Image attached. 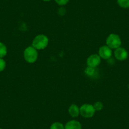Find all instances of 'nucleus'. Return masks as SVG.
<instances>
[{"instance_id":"obj_5","label":"nucleus","mask_w":129,"mask_h":129,"mask_svg":"<svg viewBox=\"0 0 129 129\" xmlns=\"http://www.w3.org/2000/svg\"><path fill=\"white\" fill-rule=\"evenodd\" d=\"M101 58L98 54H92L89 56L86 61L87 67L91 68H96L101 63Z\"/></svg>"},{"instance_id":"obj_18","label":"nucleus","mask_w":129,"mask_h":129,"mask_svg":"<svg viewBox=\"0 0 129 129\" xmlns=\"http://www.w3.org/2000/svg\"><path fill=\"white\" fill-rule=\"evenodd\" d=\"M0 129H3V128H0Z\"/></svg>"},{"instance_id":"obj_1","label":"nucleus","mask_w":129,"mask_h":129,"mask_svg":"<svg viewBox=\"0 0 129 129\" xmlns=\"http://www.w3.org/2000/svg\"><path fill=\"white\" fill-rule=\"evenodd\" d=\"M49 44V39L44 34H39L34 38L32 43V46L37 50H41L46 48Z\"/></svg>"},{"instance_id":"obj_2","label":"nucleus","mask_w":129,"mask_h":129,"mask_svg":"<svg viewBox=\"0 0 129 129\" xmlns=\"http://www.w3.org/2000/svg\"><path fill=\"white\" fill-rule=\"evenodd\" d=\"M23 57L27 63H34L38 58V52L36 48L30 46L25 49L23 51Z\"/></svg>"},{"instance_id":"obj_17","label":"nucleus","mask_w":129,"mask_h":129,"mask_svg":"<svg viewBox=\"0 0 129 129\" xmlns=\"http://www.w3.org/2000/svg\"><path fill=\"white\" fill-rule=\"evenodd\" d=\"M43 1H44V2H49L51 0H43Z\"/></svg>"},{"instance_id":"obj_10","label":"nucleus","mask_w":129,"mask_h":129,"mask_svg":"<svg viewBox=\"0 0 129 129\" xmlns=\"http://www.w3.org/2000/svg\"><path fill=\"white\" fill-rule=\"evenodd\" d=\"M7 54V48L4 43L0 42V58H3Z\"/></svg>"},{"instance_id":"obj_11","label":"nucleus","mask_w":129,"mask_h":129,"mask_svg":"<svg viewBox=\"0 0 129 129\" xmlns=\"http://www.w3.org/2000/svg\"><path fill=\"white\" fill-rule=\"evenodd\" d=\"M49 129H64V125L62 123L56 121L51 125Z\"/></svg>"},{"instance_id":"obj_6","label":"nucleus","mask_w":129,"mask_h":129,"mask_svg":"<svg viewBox=\"0 0 129 129\" xmlns=\"http://www.w3.org/2000/svg\"><path fill=\"white\" fill-rule=\"evenodd\" d=\"M112 49L107 45L100 47L98 51V55L104 59H110L112 56Z\"/></svg>"},{"instance_id":"obj_4","label":"nucleus","mask_w":129,"mask_h":129,"mask_svg":"<svg viewBox=\"0 0 129 129\" xmlns=\"http://www.w3.org/2000/svg\"><path fill=\"white\" fill-rule=\"evenodd\" d=\"M95 111L93 105L90 104H84L80 107V115L85 118L92 117Z\"/></svg>"},{"instance_id":"obj_12","label":"nucleus","mask_w":129,"mask_h":129,"mask_svg":"<svg viewBox=\"0 0 129 129\" xmlns=\"http://www.w3.org/2000/svg\"><path fill=\"white\" fill-rule=\"evenodd\" d=\"M117 3L121 8H129V0H117Z\"/></svg>"},{"instance_id":"obj_3","label":"nucleus","mask_w":129,"mask_h":129,"mask_svg":"<svg viewBox=\"0 0 129 129\" xmlns=\"http://www.w3.org/2000/svg\"><path fill=\"white\" fill-rule=\"evenodd\" d=\"M106 44L111 49H117L121 46V41L120 37L118 34H110L106 38Z\"/></svg>"},{"instance_id":"obj_14","label":"nucleus","mask_w":129,"mask_h":129,"mask_svg":"<svg viewBox=\"0 0 129 129\" xmlns=\"http://www.w3.org/2000/svg\"><path fill=\"white\" fill-rule=\"evenodd\" d=\"M93 106H94L95 111H101V110H102L104 108L103 104V103L101 102V101H97V102H95V103L93 105Z\"/></svg>"},{"instance_id":"obj_13","label":"nucleus","mask_w":129,"mask_h":129,"mask_svg":"<svg viewBox=\"0 0 129 129\" xmlns=\"http://www.w3.org/2000/svg\"><path fill=\"white\" fill-rule=\"evenodd\" d=\"M85 73L87 76L92 77L95 75V68H91L87 67V69H85Z\"/></svg>"},{"instance_id":"obj_8","label":"nucleus","mask_w":129,"mask_h":129,"mask_svg":"<svg viewBox=\"0 0 129 129\" xmlns=\"http://www.w3.org/2000/svg\"><path fill=\"white\" fill-rule=\"evenodd\" d=\"M64 129H82V125L80 121L75 120H72L66 123Z\"/></svg>"},{"instance_id":"obj_9","label":"nucleus","mask_w":129,"mask_h":129,"mask_svg":"<svg viewBox=\"0 0 129 129\" xmlns=\"http://www.w3.org/2000/svg\"><path fill=\"white\" fill-rule=\"evenodd\" d=\"M69 113L72 118H77L80 115V108L75 104H72L69 107Z\"/></svg>"},{"instance_id":"obj_7","label":"nucleus","mask_w":129,"mask_h":129,"mask_svg":"<svg viewBox=\"0 0 129 129\" xmlns=\"http://www.w3.org/2000/svg\"><path fill=\"white\" fill-rule=\"evenodd\" d=\"M128 52L125 48H120L115 49L114 52V56L115 58L118 61H124L127 59L128 58Z\"/></svg>"},{"instance_id":"obj_15","label":"nucleus","mask_w":129,"mask_h":129,"mask_svg":"<svg viewBox=\"0 0 129 129\" xmlns=\"http://www.w3.org/2000/svg\"><path fill=\"white\" fill-rule=\"evenodd\" d=\"M7 63L3 58H0V72H3L5 69Z\"/></svg>"},{"instance_id":"obj_16","label":"nucleus","mask_w":129,"mask_h":129,"mask_svg":"<svg viewBox=\"0 0 129 129\" xmlns=\"http://www.w3.org/2000/svg\"><path fill=\"white\" fill-rule=\"evenodd\" d=\"M54 1L59 6L66 5L69 2V0H54Z\"/></svg>"}]
</instances>
